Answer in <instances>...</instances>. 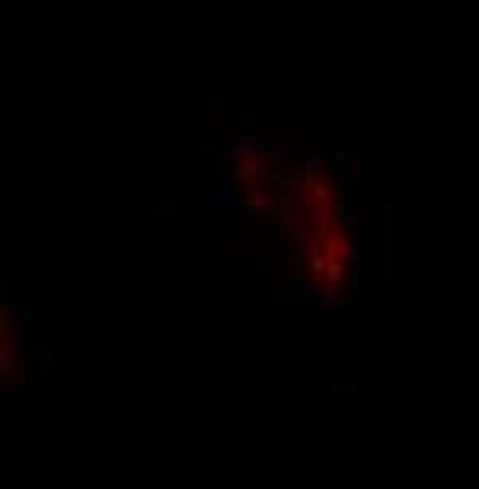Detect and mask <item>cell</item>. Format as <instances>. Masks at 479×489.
I'll use <instances>...</instances> for the list:
<instances>
[{
	"label": "cell",
	"mask_w": 479,
	"mask_h": 489,
	"mask_svg": "<svg viewBox=\"0 0 479 489\" xmlns=\"http://www.w3.org/2000/svg\"><path fill=\"white\" fill-rule=\"evenodd\" d=\"M20 333H23V339H35V333H39V310L35 307L20 310Z\"/></svg>",
	"instance_id": "cell-1"
},
{
	"label": "cell",
	"mask_w": 479,
	"mask_h": 489,
	"mask_svg": "<svg viewBox=\"0 0 479 489\" xmlns=\"http://www.w3.org/2000/svg\"><path fill=\"white\" fill-rule=\"evenodd\" d=\"M256 211H272V202L262 199V195H253V199L243 205V214H256Z\"/></svg>",
	"instance_id": "cell-3"
},
{
	"label": "cell",
	"mask_w": 479,
	"mask_h": 489,
	"mask_svg": "<svg viewBox=\"0 0 479 489\" xmlns=\"http://www.w3.org/2000/svg\"><path fill=\"white\" fill-rule=\"evenodd\" d=\"M342 278H345V262L329 259V269H326V282H329V288H339Z\"/></svg>",
	"instance_id": "cell-2"
}]
</instances>
